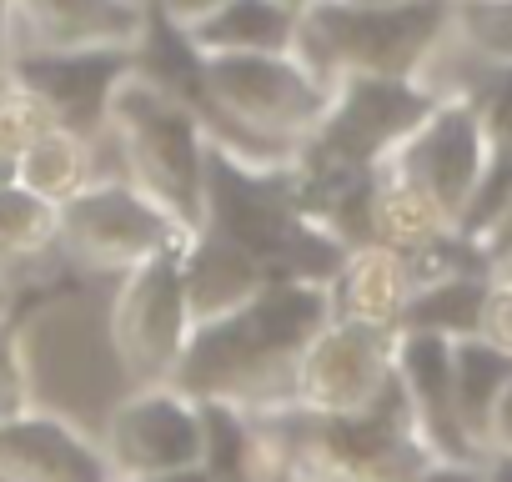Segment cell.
<instances>
[{"mask_svg": "<svg viewBox=\"0 0 512 482\" xmlns=\"http://www.w3.org/2000/svg\"><path fill=\"white\" fill-rule=\"evenodd\" d=\"M487 452H512V382L497 397V412H492V427H487Z\"/></svg>", "mask_w": 512, "mask_h": 482, "instance_id": "32", "label": "cell"}, {"mask_svg": "<svg viewBox=\"0 0 512 482\" xmlns=\"http://www.w3.org/2000/svg\"><path fill=\"white\" fill-rule=\"evenodd\" d=\"M487 131L467 96H442L437 111L397 146V156L382 166L402 191L427 201L447 226H457L482 166H487Z\"/></svg>", "mask_w": 512, "mask_h": 482, "instance_id": "9", "label": "cell"}, {"mask_svg": "<svg viewBox=\"0 0 512 482\" xmlns=\"http://www.w3.org/2000/svg\"><path fill=\"white\" fill-rule=\"evenodd\" d=\"M181 287H186V307L191 322H216L236 307H246L256 292L267 287V272L256 267L241 247H231L216 231H191L181 247Z\"/></svg>", "mask_w": 512, "mask_h": 482, "instance_id": "16", "label": "cell"}, {"mask_svg": "<svg viewBox=\"0 0 512 482\" xmlns=\"http://www.w3.org/2000/svg\"><path fill=\"white\" fill-rule=\"evenodd\" d=\"M417 292V277H412V262L407 252H392V247H357L342 267V277L332 282V312L337 317H352V322H367V327H387L397 332L402 327V312Z\"/></svg>", "mask_w": 512, "mask_h": 482, "instance_id": "17", "label": "cell"}, {"mask_svg": "<svg viewBox=\"0 0 512 482\" xmlns=\"http://www.w3.org/2000/svg\"><path fill=\"white\" fill-rule=\"evenodd\" d=\"M186 247V241H181ZM181 247L166 257H151L146 267L126 272L111 297V347L116 362L136 387H166L186 342H191V307L181 287Z\"/></svg>", "mask_w": 512, "mask_h": 482, "instance_id": "8", "label": "cell"}, {"mask_svg": "<svg viewBox=\"0 0 512 482\" xmlns=\"http://www.w3.org/2000/svg\"><path fill=\"white\" fill-rule=\"evenodd\" d=\"M121 482H146V477H121Z\"/></svg>", "mask_w": 512, "mask_h": 482, "instance_id": "40", "label": "cell"}, {"mask_svg": "<svg viewBox=\"0 0 512 482\" xmlns=\"http://www.w3.org/2000/svg\"><path fill=\"white\" fill-rule=\"evenodd\" d=\"M497 277H507V282H512V262H502V267H497Z\"/></svg>", "mask_w": 512, "mask_h": 482, "instance_id": "39", "label": "cell"}, {"mask_svg": "<svg viewBox=\"0 0 512 482\" xmlns=\"http://www.w3.org/2000/svg\"><path fill=\"white\" fill-rule=\"evenodd\" d=\"M412 482H482V462H447V457H432Z\"/></svg>", "mask_w": 512, "mask_h": 482, "instance_id": "30", "label": "cell"}, {"mask_svg": "<svg viewBox=\"0 0 512 482\" xmlns=\"http://www.w3.org/2000/svg\"><path fill=\"white\" fill-rule=\"evenodd\" d=\"M156 11H166L176 26H196V21H206L211 11H221L226 0H151Z\"/></svg>", "mask_w": 512, "mask_h": 482, "instance_id": "31", "label": "cell"}, {"mask_svg": "<svg viewBox=\"0 0 512 482\" xmlns=\"http://www.w3.org/2000/svg\"><path fill=\"white\" fill-rule=\"evenodd\" d=\"M51 126H56L51 111H46L21 81L0 76V186H11V181H16L26 151H31Z\"/></svg>", "mask_w": 512, "mask_h": 482, "instance_id": "24", "label": "cell"}, {"mask_svg": "<svg viewBox=\"0 0 512 482\" xmlns=\"http://www.w3.org/2000/svg\"><path fill=\"white\" fill-rule=\"evenodd\" d=\"M397 382L412 402V417L432 447V457L447 462H482L487 452L462 432L457 417V387H452V342L442 337H422V332H402L397 337Z\"/></svg>", "mask_w": 512, "mask_h": 482, "instance_id": "15", "label": "cell"}, {"mask_svg": "<svg viewBox=\"0 0 512 482\" xmlns=\"http://www.w3.org/2000/svg\"><path fill=\"white\" fill-rule=\"evenodd\" d=\"M397 337L352 317H332L297 367V402L307 412H362L397 382Z\"/></svg>", "mask_w": 512, "mask_h": 482, "instance_id": "10", "label": "cell"}, {"mask_svg": "<svg viewBox=\"0 0 512 482\" xmlns=\"http://www.w3.org/2000/svg\"><path fill=\"white\" fill-rule=\"evenodd\" d=\"M156 482H211L206 467H186V472H171V477H156Z\"/></svg>", "mask_w": 512, "mask_h": 482, "instance_id": "35", "label": "cell"}, {"mask_svg": "<svg viewBox=\"0 0 512 482\" xmlns=\"http://www.w3.org/2000/svg\"><path fill=\"white\" fill-rule=\"evenodd\" d=\"M447 36H452V0H412V6L312 0L302 11L292 56L322 86H337L347 76L422 81Z\"/></svg>", "mask_w": 512, "mask_h": 482, "instance_id": "4", "label": "cell"}, {"mask_svg": "<svg viewBox=\"0 0 512 482\" xmlns=\"http://www.w3.org/2000/svg\"><path fill=\"white\" fill-rule=\"evenodd\" d=\"M6 21H11V0H0V61H6Z\"/></svg>", "mask_w": 512, "mask_h": 482, "instance_id": "36", "label": "cell"}, {"mask_svg": "<svg viewBox=\"0 0 512 482\" xmlns=\"http://www.w3.org/2000/svg\"><path fill=\"white\" fill-rule=\"evenodd\" d=\"M111 141L121 146L126 181H136L161 211H171L186 231H201L206 216V126L141 76H131L111 101Z\"/></svg>", "mask_w": 512, "mask_h": 482, "instance_id": "5", "label": "cell"}, {"mask_svg": "<svg viewBox=\"0 0 512 482\" xmlns=\"http://www.w3.org/2000/svg\"><path fill=\"white\" fill-rule=\"evenodd\" d=\"M507 206H512V151H497L492 146L487 151V166H482V176H477V186H472V196H467V206L457 216V231L487 247V236L502 226Z\"/></svg>", "mask_w": 512, "mask_h": 482, "instance_id": "26", "label": "cell"}, {"mask_svg": "<svg viewBox=\"0 0 512 482\" xmlns=\"http://www.w3.org/2000/svg\"><path fill=\"white\" fill-rule=\"evenodd\" d=\"M282 6H292V11H297V16H302V11H307V6H312V0H282Z\"/></svg>", "mask_w": 512, "mask_h": 482, "instance_id": "38", "label": "cell"}, {"mask_svg": "<svg viewBox=\"0 0 512 482\" xmlns=\"http://www.w3.org/2000/svg\"><path fill=\"white\" fill-rule=\"evenodd\" d=\"M437 91L427 81L392 76H347L332 86V106L312 141L302 146V166L332 171H377L397 156V146L437 111Z\"/></svg>", "mask_w": 512, "mask_h": 482, "instance_id": "6", "label": "cell"}, {"mask_svg": "<svg viewBox=\"0 0 512 482\" xmlns=\"http://www.w3.org/2000/svg\"><path fill=\"white\" fill-rule=\"evenodd\" d=\"M472 101L482 131H487V146L497 151H512V66H487L477 76L472 91H457Z\"/></svg>", "mask_w": 512, "mask_h": 482, "instance_id": "28", "label": "cell"}, {"mask_svg": "<svg viewBox=\"0 0 512 482\" xmlns=\"http://www.w3.org/2000/svg\"><path fill=\"white\" fill-rule=\"evenodd\" d=\"M206 231L241 247L267 282H307L327 287L342 277L352 247L317 226L297 201V161L292 166H256L221 146L206 156Z\"/></svg>", "mask_w": 512, "mask_h": 482, "instance_id": "2", "label": "cell"}, {"mask_svg": "<svg viewBox=\"0 0 512 482\" xmlns=\"http://www.w3.org/2000/svg\"><path fill=\"white\" fill-rule=\"evenodd\" d=\"M302 16L282 0H226L206 21L186 26L201 56H292Z\"/></svg>", "mask_w": 512, "mask_h": 482, "instance_id": "18", "label": "cell"}, {"mask_svg": "<svg viewBox=\"0 0 512 482\" xmlns=\"http://www.w3.org/2000/svg\"><path fill=\"white\" fill-rule=\"evenodd\" d=\"M452 36L482 66H512V0H452Z\"/></svg>", "mask_w": 512, "mask_h": 482, "instance_id": "25", "label": "cell"}, {"mask_svg": "<svg viewBox=\"0 0 512 482\" xmlns=\"http://www.w3.org/2000/svg\"><path fill=\"white\" fill-rule=\"evenodd\" d=\"M96 437H101L116 477L156 482V477L201 467V412L191 397H181L171 387L126 392Z\"/></svg>", "mask_w": 512, "mask_h": 482, "instance_id": "12", "label": "cell"}, {"mask_svg": "<svg viewBox=\"0 0 512 482\" xmlns=\"http://www.w3.org/2000/svg\"><path fill=\"white\" fill-rule=\"evenodd\" d=\"M0 482H121L101 437L81 422L31 407L0 422Z\"/></svg>", "mask_w": 512, "mask_h": 482, "instance_id": "13", "label": "cell"}, {"mask_svg": "<svg viewBox=\"0 0 512 482\" xmlns=\"http://www.w3.org/2000/svg\"><path fill=\"white\" fill-rule=\"evenodd\" d=\"M141 21H146L141 0H11L6 46L11 36H16V56L136 46Z\"/></svg>", "mask_w": 512, "mask_h": 482, "instance_id": "14", "label": "cell"}, {"mask_svg": "<svg viewBox=\"0 0 512 482\" xmlns=\"http://www.w3.org/2000/svg\"><path fill=\"white\" fill-rule=\"evenodd\" d=\"M362 6H412V0H362Z\"/></svg>", "mask_w": 512, "mask_h": 482, "instance_id": "37", "label": "cell"}, {"mask_svg": "<svg viewBox=\"0 0 512 482\" xmlns=\"http://www.w3.org/2000/svg\"><path fill=\"white\" fill-rule=\"evenodd\" d=\"M512 382V357L487 347L482 337H467V342H452V387H457V417H462V432L487 452V427H492V412H497V397L507 392Z\"/></svg>", "mask_w": 512, "mask_h": 482, "instance_id": "20", "label": "cell"}, {"mask_svg": "<svg viewBox=\"0 0 512 482\" xmlns=\"http://www.w3.org/2000/svg\"><path fill=\"white\" fill-rule=\"evenodd\" d=\"M487 257H492V267H502V262H512V206H507V216H502V226L487 236Z\"/></svg>", "mask_w": 512, "mask_h": 482, "instance_id": "33", "label": "cell"}, {"mask_svg": "<svg viewBox=\"0 0 512 482\" xmlns=\"http://www.w3.org/2000/svg\"><path fill=\"white\" fill-rule=\"evenodd\" d=\"M61 231V206L41 201L26 186H0V257L6 262H26L41 257L46 247H56Z\"/></svg>", "mask_w": 512, "mask_h": 482, "instance_id": "23", "label": "cell"}, {"mask_svg": "<svg viewBox=\"0 0 512 482\" xmlns=\"http://www.w3.org/2000/svg\"><path fill=\"white\" fill-rule=\"evenodd\" d=\"M332 317L337 312L327 287L267 282L246 307L191 327V342L166 387L191 402H231L241 412L292 407L302 352Z\"/></svg>", "mask_w": 512, "mask_h": 482, "instance_id": "1", "label": "cell"}, {"mask_svg": "<svg viewBox=\"0 0 512 482\" xmlns=\"http://www.w3.org/2000/svg\"><path fill=\"white\" fill-rule=\"evenodd\" d=\"M282 482H412L432 447L412 417L402 382L362 412H256Z\"/></svg>", "mask_w": 512, "mask_h": 482, "instance_id": "3", "label": "cell"}, {"mask_svg": "<svg viewBox=\"0 0 512 482\" xmlns=\"http://www.w3.org/2000/svg\"><path fill=\"white\" fill-rule=\"evenodd\" d=\"M482 482H512V452H487L482 457Z\"/></svg>", "mask_w": 512, "mask_h": 482, "instance_id": "34", "label": "cell"}, {"mask_svg": "<svg viewBox=\"0 0 512 482\" xmlns=\"http://www.w3.org/2000/svg\"><path fill=\"white\" fill-rule=\"evenodd\" d=\"M201 412V467L211 482H282L256 412L231 402H196Z\"/></svg>", "mask_w": 512, "mask_h": 482, "instance_id": "19", "label": "cell"}, {"mask_svg": "<svg viewBox=\"0 0 512 482\" xmlns=\"http://www.w3.org/2000/svg\"><path fill=\"white\" fill-rule=\"evenodd\" d=\"M31 407H36V377H31L26 332L16 317H0V422H11Z\"/></svg>", "mask_w": 512, "mask_h": 482, "instance_id": "27", "label": "cell"}, {"mask_svg": "<svg viewBox=\"0 0 512 482\" xmlns=\"http://www.w3.org/2000/svg\"><path fill=\"white\" fill-rule=\"evenodd\" d=\"M96 146H101V141H81V136L51 126V131L26 151V161H21V171H16V186L36 191V196L51 201V206H66V201L81 196L91 181H101V176H96Z\"/></svg>", "mask_w": 512, "mask_h": 482, "instance_id": "21", "label": "cell"}, {"mask_svg": "<svg viewBox=\"0 0 512 482\" xmlns=\"http://www.w3.org/2000/svg\"><path fill=\"white\" fill-rule=\"evenodd\" d=\"M6 76L21 81L51 111V121L61 131H71L81 141H106V131H111V101L136 76V51L131 46H106V51L11 56Z\"/></svg>", "mask_w": 512, "mask_h": 482, "instance_id": "11", "label": "cell"}, {"mask_svg": "<svg viewBox=\"0 0 512 482\" xmlns=\"http://www.w3.org/2000/svg\"><path fill=\"white\" fill-rule=\"evenodd\" d=\"M186 236L191 231L171 211H161L136 181L101 176L61 206L56 247L81 272H121L126 277V272L146 267L151 257L176 252Z\"/></svg>", "mask_w": 512, "mask_h": 482, "instance_id": "7", "label": "cell"}, {"mask_svg": "<svg viewBox=\"0 0 512 482\" xmlns=\"http://www.w3.org/2000/svg\"><path fill=\"white\" fill-rule=\"evenodd\" d=\"M492 277H442L412 292L402 327L397 332H422V337H442V342H467L477 337L482 322V302H487Z\"/></svg>", "mask_w": 512, "mask_h": 482, "instance_id": "22", "label": "cell"}, {"mask_svg": "<svg viewBox=\"0 0 512 482\" xmlns=\"http://www.w3.org/2000/svg\"><path fill=\"white\" fill-rule=\"evenodd\" d=\"M477 337L497 352L512 357V282L507 277H492L487 287V302H482V322H477Z\"/></svg>", "mask_w": 512, "mask_h": 482, "instance_id": "29", "label": "cell"}]
</instances>
